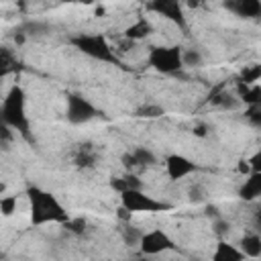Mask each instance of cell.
Segmentation results:
<instances>
[{
	"label": "cell",
	"instance_id": "27",
	"mask_svg": "<svg viewBox=\"0 0 261 261\" xmlns=\"http://www.w3.org/2000/svg\"><path fill=\"white\" fill-rule=\"evenodd\" d=\"M214 228H216V232H218V234H224V232H226L230 226H228V222H224V220H218V222L214 224Z\"/></svg>",
	"mask_w": 261,
	"mask_h": 261
},
{
	"label": "cell",
	"instance_id": "21",
	"mask_svg": "<svg viewBox=\"0 0 261 261\" xmlns=\"http://www.w3.org/2000/svg\"><path fill=\"white\" fill-rule=\"evenodd\" d=\"M181 63L188 65V67H196L202 63V55L194 49H188V51H181Z\"/></svg>",
	"mask_w": 261,
	"mask_h": 261
},
{
	"label": "cell",
	"instance_id": "26",
	"mask_svg": "<svg viewBox=\"0 0 261 261\" xmlns=\"http://www.w3.org/2000/svg\"><path fill=\"white\" fill-rule=\"evenodd\" d=\"M239 171H241V173H245V175L253 171V169H251V165H249V159H241V161H239Z\"/></svg>",
	"mask_w": 261,
	"mask_h": 261
},
{
	"label": "cell",
	"instance_id": "6",
	"mask_svg": "<svg viewBox=\"0 0 261 261\" xmlns=\"http://www.w3.org/2000/svg\"><path fill=\"white\" fill-rule=\"evenodd\" d=\"M65 116L71 124H86L90 122L92 118L100 116V110L82 94H67L65 98Z\"/></svg>",
	"mask_w": 261,
	"mask_h": 261
},
{
	"label": "cell",
	"instance_id": "30",
	"mask_svg": "<svg viewBox=\"0 0 261 261\" xmlns=\"http://www.w3.org/2000/svg\"><path fill=\"white\" fill-rule=\"evenodd\" d=\"M2 192H4V184L0 181V194H2Z\"/></svg>",
	"mask_w": 261,
	"mask_h": 261
},
{
	"label": "cell",
	"instance_id": "2",
	"mask_svg": "<svg viewBox=\"0 0 261 261\" xmlns=\"http://www.w3.org/2000/svg\"><path fill=\"white\" fill-rule=\"evenodd\" d=\"M0 106H2V122L6 126H10L12 130L20 133L24 139H29L31 137L29 135L31 124H29V116H27V94H24V90L18 84L12 86L6 92V96L2 98Z\"/></svg>",
	"mask_w": 261,
	"mask_h": 261
},
{
	"label": "cell",
	"instance_id": "7",
	"mask_svg": "<svg viewBox=\"0 0 261 261\" xmlns=\"http://www.w3.org/2000/svg\"><path fill=\"white\" fill-rule=\"evenodd\" d=\"M139 247H141V253L143 255H159L163 251L175 249V243L171 241V237L167 232L155 228V230H149V232H143L141 234Z\"/></svg>",
	"mask_w": 261,
	"mask_h": 261
},
{
	"label": "cell",
	"instance_id": "1",
	"mask_svg": "<svg viewBox=\"0 0 261 261\" xmlns=\"http://www.w3.org/2000/svg\"><path fill=\"white\" fill-rule=\"evenodd\" d=\"M27 196H29V206H31V222L41 226V224H63L69 214L65 210V206L57 200V196H53L47 190H41L37 186L27 188Z\"/></svg>",
	"mask_w": 261,
	"mask_h": 261
},
{
	"label": "cell",
	"instance_id": "4",
	"mask_svg": "<svg viewBox=\"0 0 261 261\" xmlns=\"http://www.w3.org/2000/svg\"><path fill=\"white\" fill-rule=\"evenodd\" d=\"M120 206H122L124 210H128L130 214H135V212L153 214V212H167V210L173 208L169 202L157 200V198L145 194L141 188H133V190L120 192Z\"/></svg>",
	"mask_w": 261,
	"mask_h": 261
},
{
	"label": "cell",
	"instance_id": "29",
	"mask_svg": "<svg viewBox=\"0 0 261 261\" xmlns=\"http://www.w3.org/2000/svg\"><path fill=\"white\" fill-rule=\"evenodd\" d=\"M4 122H2V106H0V126H2Z\"/></svg>",
	"mask_w": 261,
	"mask_h": 261
},
{
	"label": "cell",
	"instance_id": "17",
	"mask_svg": "<svg viewBox=\"0 0 261 261\" xmlns=\"http://www.w3.org/2000/svg\"><path fill=\"white\" fill-rule=\"evenodd\" d=\"M241 251L245 253V257H259L261 255V237L259 234H245L241 239Z\"/></svg>",
	"mask_w": 261,
	"mask_h": 261
},
{
	"label": "cell",
	"instance_id": "12",
	"mask_svg": "<svg viewBox=\"0 0 261 261\" xmlns=\"http://www.w3.org/2000/svg\"><path fill=\"white\" fill-rule=\"evenodd\" d=\"M18 67H20V61H18L14 49H10L6 45H0V80L14 73Z\"/></svg>",
	"mask_w": 261,
	"mask_h": 261
},
{
	"label": "cell",
	"instance_id": "14",
	"mask_svg": "<svg viewBox=\"0 0 261 261\" xmlns=\"http://www.w3.org/2000/svg\"><path fill=\"white\" fill-rule=\"evenodd\" d=\"M212 259L214 261H243L245 253L241 249H237L234 245H228L226 241H218L216 251L212 253Z\"/></svg>",
	"mask_w": 261,
	"mask_h": 261
},
{
	"label": "cell",
	"instance_id": "3",
	"mask_svg": "<svg viewBox=\"0 0 261 261\" xmlns=\"http://www.w3.org/2000/svg\"><path fill=\"white\" fill-rule=\"evenodd\" d=\"M69 43L84 55H88L90 59L96 61H104V63H112V65H122L116 51L112 49V45L108 43V39L100 33H80L73 35L69 39Z\"/></svg>",
	"mask_w": 261,
	"mask_h": 261
},
{
	"label": "cell",
	"instance_id": "10",
	"mask_svg": "<svg viewBox=\"0 0 261 261\" xmlns=\"http://www.w3.org/2000/svg\"><path fill=\"white\" fill-rule=\"evenodd\" d=\"M155 163V155L153 151H149L147 147H135L133 151L124 153L122 155V165L126 171L135 173V171H141V169H147Z\"/></svg>",
	"mask_w": 261,
	"mask_h": 261
},
{
	"label": "cell",
	"instance_id": "16",
	"mask_svg": "<svg viewBox=\"0 0 261 261\" xmlns=\"http://www.w3.org/2000/svg\"><path fill=\"white\" fill-rule=\"evenodd\" d=\"M73 163L77 167H92L96 163V151L92 145H80L73 155Z\"/></svg>",
	"mask_w": 261,
	"mask_h": 261
},
{
	"label": "cell",
	"instance_id": "23",
	"mask_svg": "<svg viewBox=\"0 0 261 261\" xmlns=\"http://www.w3.org/2000/svg\"><path fill=\"white\" fill-rule=\"evenodd\" d=\"M0 212H2L4 216L14 214V212H16V198H14V196H4V198H0Z\"/></svg>",
	"mask_w": 261,
	"mask_h": 261
},
{
	"label": "cell",
	"instance_id": "18",
	"mask_svg": "<svg viewBox=\"0 0 261 261\" xmlns=\"http://www.w3.org/2000/svg\"><path fill=\"white\" fill-rule=\"evenodd\" d=\"M110 188L112 190H116L118 194L120 192H124V190H133V188H141V181H139V177L135 175V173H126V175H122V177H112L110 179Z\"/></svg>",
	"mask_w": 261,
	"mask_h": 261
},
{
	"label": "cell",
	"instance_id": "25",
	"mask_svg": "<svg viewBox=\"0 0 261 261\" xmlns=\"http://www.w3.org/2000/svg\"><path fill=\"white\" fill-rule=\"evenodd\" d=\"M245 116H247L253 124H261V104H249Z\"/></svg>",
	"mask_w": 261,
	"mask_h": 261
},
{
	"label": "cell",
	"instance_id": "5",
	"mask_svg": "<svg viewBox=\"0 0 261 261\" xmlns=\"http://www.w3.org/2000/svg\"><path fill=\"white\" fill-rule=\"evenodd\" d=\"M147 61L149 65L159 71V73H177L184 63H181V49L179 47H165V45H155L149 49V55H147Z\"/></svg>",
	"mask_w": 261,
	"mask_h": 261
},
{
	"label": "cell",
	"instance_id": "8",
	"mask_svg": "<svg viewBox=\"0 0 261 261\" xmlns=\"http://www.w3.org/2000/svg\"><path fill=\"white\" fill-rule=\"evenodd\" d=\"M149 10H153L155 14L163 16L165 20L177 24V27H186V16H184V6L181 0H151L149 2Z\"/></svg>",
	"mask_w": 261,
	"mask_h": 261
},
{
	"label": "cell",
	"instance_id": "15",
	"mask_svg": "<svg viewBox=\"0 0 261 261\" xmlns=\"http://www.w3.org/2000/svg\"><path fill=\"white\" fill-rule=\"evenodd\" d=\"M151 33H153V24L147 18H139L137 22H133L130 27L124 29V37L128 41H141V39L149 37Z\"/></svg>",
	"mask_w": 261,
	"mask_h": 261
},
{
	"label": "cell",
	"instance_id": "22",
	"mask_svg": "<svg viewBox=\"0 0 261 261\" xmlns=\"http://www.w3.org/2000/svg\"><path fill=\"white\" fill-rule=\"evenodd\" d=\"M61 226L67 228V230L73 232V234H82V232L86 230V220H84V218H67Z\"/></svg>",
	"mask_w": 261,
	"mask_h": 261
},
{
	"label": "cell",
	"instance_id": "20",
	"mask_svg": "<svg viewBox=\"0 0 261 261\" xmlns=\"http://www.w3.org/2000/svg\"><path fill=\"white\" fill-rule=\"evenodd\" d=\"M261 77V65H251V67H247V69H243V73H241V82L243 84H247V86H251V84H257V80Z\"/></svg>",
	"mask_w": 261,
	"mask_h": 261
},
{
	"label": "cell",
	"instance_id": "31",
	"mask_svg": "<svg viewBox=\"0 0 261 261\" xmlns=\"http://www.w3.org/2000/svg\"><path fill=\"white\" fill-rule=\"evenodd\" d=\"M190 2H192V4H194V2H196V4H198V2H200V0H190Z\"/></svg>",
	"mask_w": 261,
	"mask_h": 261
},
{
	"label": "cell",
	"instance_id": "28",
	"mask_svg": "<svg viewBox=\"0 0 261 261\" xmlns=\"http://www.w3.org/2000/svg\"><path fill=\"white\" fill-rule=\"evenodd\" d=\"M77 2H82V4H92V2H98V0H77Z\"/></svg>",
	"mask_w": 261,
	"mask_h": 261
},
{
	"label": "cell",
	"instance_id": "24",
	"mask_svg": "<svg viewBox=\"0 0 261 261\" xmlns=\"http://www.w3.org/2000/svg\"><path fill=\"white\" fill-rule=\"evenodd\" d=\"M143 232H139L137 228L128 226V228H122V237H124V243L126 245H139V239H141Z\"/></svg>",
	"mask_w": 261,
	"mask_h": 261
},
{
	"label": "cell",
	"instance_id": "19",
	"mask_svg": "<svg viewBox=\"0 0 261 261\" xmlns=\"http://www.w3.org/2000/svg\"><path fill=\"white\" fill-rule=\"evenodd\" d=\"M161 114H165V110L157 104H143L141 108H137V116L141 118H159Z\"/></svg>",
	"mask_w": 261,
	"mask_h": 261
},
{
	"label": "cell",
	"instance_id": "13",
	"mask_svg": "<svg viewBox=\"0 0 261 261\" xmlns=\"http://www.w3.org/2000/svg\"><path fill=\"white\" fill-rule=\"evenodd\" d=\"M249 177L245 179V184H243V188L239 190V196L243 198V200H255V198H259V194H261V171H251V173H247Z\"/></svg>",
	"mask_w": 261,
	"mask_h": 261
},
{
	"label": "cell",
	"instance_id": "9",
	"mask_svg": "<svg viewBox=\"0 0 261 261\" xmlns=\"http://www.w3.org/2000/svg\"><path fill=\"white\" fill-rule=\"evenodd\" d=\"M165 171H167L169 179L177 181V179H184V177H188L190 173L198 171V165H196L192 159H188V157H184V155H179V153H171V155H167V159H165Z\"/></svg>",
	"mask_w": 261,
	"mask_h": 261
},
{
	"label": "cell",
	"instance_id": "11",
	"mask_svg": "<svg viewBox=\"0 0 261 261\" xmlns=\"http://www.w3.org/2000/svg\"><path fill=\"white\" fill-rule=\"evenodd\" d=\"M224 8L241 18H257L261 14V0H226Z\"/></svg>",
	"mask_w": 261,
	"mask_h": 261
}]
</instances>
